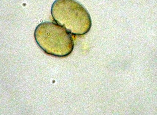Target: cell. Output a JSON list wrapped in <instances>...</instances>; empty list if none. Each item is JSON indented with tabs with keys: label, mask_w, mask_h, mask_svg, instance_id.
<instances>
[{
	"label": "cell",
	"mask_w": 157,
	"mask_h": 115,
	"mask_svg": "<svg viewBox=\"0 0 157 115\" xmlns=\"http://www.w3.org/2000/svg\"><path fill=\"white\" fill-rule=\"evenodd\" d=\"M51 12L57 24L71 34L84 35L91 28L92 22L89 13L75 0H56Z\"/></svg>",
	"instance_id": "6da1fadb"
},
{
	"label": "cell",
	"mask_w": 157,
	"mask_h": 115,
	"mask_svg": "<svg viewBox=\"0 0 157 115\" xmlns=\"http://www.w3.org/2000/svg\"><path fill=\"white\" fill-rule=\"evenodd\" d=\"M34 35L38 45L49 55L64 57L73 51L74 42L71 33L56 23H41L36 27Z\"/></svg>",
	"instance_id": "7a4b0ae2"
}]
</instances>
